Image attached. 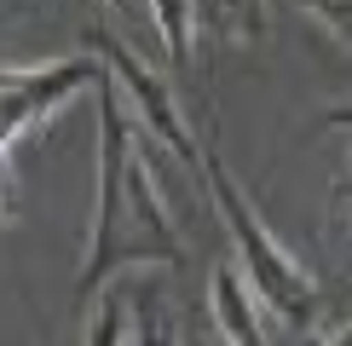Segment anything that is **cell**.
<instances>
[{"instance_id":"6","label":"cell","mask_w":352,"mask_h":346,"mask_svg":"<svg viewBox=\"0 0 352 346\" xmlns=\"http://www.w3.org/2000/svg\"><path fill=\"white\" fill-rule=\"evenodd\" d=\"M197 29H208L214 41H260L266 0H197Z\"/></svg>"},{"instance_id":"13","label":"cell","mask_w":352,"mask_h":346,"mask_svg":"<svg viewBox=\"0 0 352 346\" xmlns=\"http://www.w3.org/2000/svg\"><path fill=\"white\" fill-rule=\"evenodd\" d=\"M341 196H346V202H352V168H346V185H341Z\"/></svg>"},{"instance_id":"16","label":"cell","mask_w":352,"mask_h":346,"mask_svg":"<svg viewBox=\"0 0 352 346\" xmlns=\"http://www.w3.org/2000/svg\"><path fill=\"white\" fill-rule=\"evenodd\" d=\"M197 346H208V341H197Z\"/></svg>"},{"instance_id":"8","label":"cell","mask_w":352,"mask_h":346,"mask_svg":"<svg viewBox=\"0 0 352 346\" xmlns=\"http://www.w3.org/2000/svg\"><path fill=\"white\" fill-rule=\"evenodd\" d=\"M127 341V300L104 288V295L87 306V346H122Z\"/></svg>"},{"instance_id":"3","label":"cell","mask_w":352,"mask_h":346,"mask_svg":"<svg viewBox=\"0 0 352 346\" xmlns=\"http://www.w3.org/2000/svg\"><path fill=\"white\" fill-rule=\"evenodd\" d=\"M110 69L98 64V58H52V64H29V69H0V139H18L29 127H41L47 115L64 104V98L87 93V86H98Z\"/></svg>"},{"instance_id":"1","label":"cell","mask_w":352,"mask_h":346,"mask_svg":"<svg viewBox=\"0 0 352 346\" xmlns=\"http://www.w3.org/2000/svg\"><path fill=\"white\" fill-rule=\"evenodd\" d=\"M93 93H98V208H93V231H87L81 277H76V312L93 306V300L116 283L122 266H144V260H156V266H185L173 214H168V202L156 196L151 162H144L139 127L127 122L122 81L104 76Z\"/></svg>"},{"instance_id":"14","label":"cell","mask_w":352,"mask_h":346,"mask_svg":"<svg viewBox=\"0 0 352 346\" xmlns=\"http://www.w3.org/2000/svg\"><path fill=\"white\" fill-rule=\"evenodd\" d=\"M0 208H6V168H0Z\"/></svg>"},{"instance_id":"5","label":"cell","mask_w":352,"mask_h":346,"mask_svg":"<svg viewBox=\"0 0 352 346\" xmlns=\"http://www.w3.org/2000/svg\"><path fill=\"white\" fill-rule=\"evenodd\" d=\"M208 306H214V323L231 346H266V329H260V312H254V288L237 277V266H214Z\"/></svg>"},{"instance_id":"15","label":"cell","mask_w":352,"mask_h":346,"mask_svg":"<svg viewBox=\"0 0 352 346\" xmlns=\"http://www.w3.org/2000/svg\"><path fill=\"white\" fill-rule=\"evenodd\" d=\"M110 6H116V12H133V0H110Z\"/></svg>"},{"instance_id":"7","label":"cell","mask_w":352,"mask_h":346,"mask_svg":"<svg viewBox=\"0 0 352 346\" xmlns=\"http://www.w3.org/2000/svg\"><path fill=\"white\" fill-rule=\"evenodd\" d=\"M156 35L168 47V64H185L190 58V29H197V0H151Z\"/></svg>"},{"instance_id":"12","label":"cell","mask_w":352,"mask_h":346,"mask_svg":"<svg viewBox=\"0 0 352 346\" xmlns=\"http://www.w3.org/2000/svg\"><path fill=\"white\" fill-rule=\"evenodd\" d=\"M324 127H352V104H335V110L324 115Z\"/></svg>"},{"instance_id":"10","label":"cell","mask_w":352,"mask_h":346,"mask_svg":"<svg viewBox=\"0 0 352 346\" xmlns=\"http://www.w3.org/2000/svg\"><path fill=\"white\" fill-rule=\"evenodd\" d=\"M300 6H312V18L324 23L341 47H352V0H300Z\"/></svg>"},{"instance_id":"4","label":"cell","mask_w":352,"mask_h":346,"mask_svg":"<svg viewBox=\"0 0 352 346\" xmlns=\"http://www.w3.org/2000/svg\"><path fill=\"white\" fill-rule=\"evenodd\" d=\"M87 47H93V52H104V69H110L116 81H122V93L133 98V110H139V127H144V133H151L156 144H168V150L179 156L185 168H202V144L190 139V127H185L179 104H173L168 81L156 76L151 64H139L127 41L104 35V29H87Z\"/></svg>"},{"instance_id":"2","label":"cell","mask_w":352,"mask_h":346,"mask_svg":"<svg viewBox=\"0 0 352 346\" xmlns=\"http://www.w3.org/2000/svg\"><path fill=\"white\" fill-rule=\"evenodd\" d=\"M202 179H208V196H214L219 220H226V231H231V249H237V260H243L248 288H254L295 335H312L318 306H324V300H318V283L306 277V266L266 231V220L254 214V202L243 196V185L231 179L226 156H219L214 144H202Z\"/></svg>"},{"instance_id":"11","label":"cell","mask_w":352,"mask_h":346,"mask_svg":"<svg viewBox=\"0 0 352 346\" xmlns=\"http://www.w3.org/2000/svg\"><path fill=\"white\" fill-rule=\"evenodd\" d=\"M300 346H352V323L335 329V335H300Z\"/></svg>"},{"instance_id":"9","label":"cell","mask_w":352,"mask_h":346,"mask_svg":"<svg viewBox=\"0 0 352 346\" xmlns=\"http://www.w3.org/2000/svg\"><path fill=\"white\" fill-rule=\"evenodd\" d=\"M133 312H139V341L133 346H179V329H173V317L162 312L156 295H139Z\"/></svg>"}]
</instances>
